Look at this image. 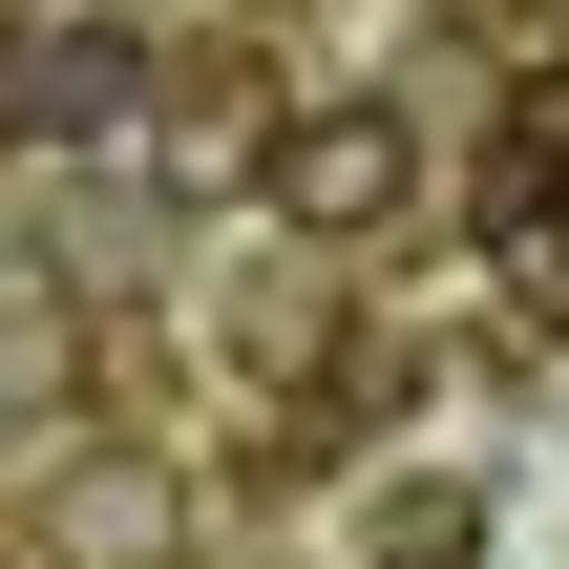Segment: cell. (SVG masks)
<instances>
[{"instance_id":"obj_3","label":"cell","mask_w":569,"mask_h":569,"mask_svg":"<svg viewBox=\"0 0 569 569\" xmlns=\"http://www.w3.org/2000/svg\"><path fill=\"white\" fill-rule=\"evenodd\" d=\"M380 569H486V486H465V465L380 486Z\"/></svg>"},{"instance_id":"obj_1","label":"cell","mask_w":569,"mask_h":569,"mask_svg":"<svg viewBox=\"0 0 569 569\" xmlns=\"http://www.w3.org/2000/svg\"><path fill=\"white\" fill-rule=\"evenodd\" d=\"M253 190H274V232L359 253V232L422 211V127H401V106H274V127H253Z\"/></svg>"},{"instance_id":"obj_2","label":"cell","mask_w":569,"mask_h":569,"mask_svg":"<svg viewBox=\"0 0 569 569\" xmlns=\"http://www.w3.org/2000/svg\"><path fill=\"white\" fill-rule=\"evenodd\" d=\"M169 549H190V486H169V465L106 443V465L42 486V569H169Z\"/></svg>"}]
</instances>
